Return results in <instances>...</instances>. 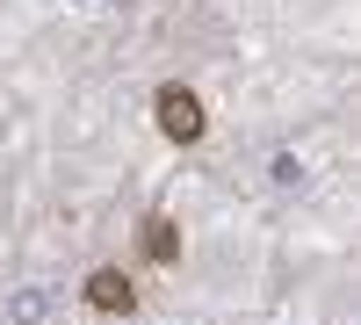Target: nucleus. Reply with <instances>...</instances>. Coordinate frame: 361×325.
I'll list each match as a JSON object with an SVG mask.
<instances>
[{"instance_id": "obj_2", "label": "nucleus", "mask_w": 361, "mask_h": 325, "mask_svg": "<svg viewBox=\"0 0 361 325\" xmlns=\"http://www.w3.org/2000/svg\"><path fill=\"white\" fill-rule=\"evenodd\" d=\"M87 304L109 311V318H130V311H137V289H130L123 268H94V275H87Z\"/></svg>"}, {"instance_id": "obj_1", "label": "nucleus", "mask_w": 361, "mask_h": 325, "mask_svg": "<svg viewBox=\"0 0 361 325\" xmlns=\"http://www.w3.org/2000/svg\"><path fill=\"white\" fill-rule=\"evenodd\" d=\"M152 116H159V130H166L173 145H195V137L209 130V116H202V102L188 94V87H159V94H152Z\"/></svg>"}, {"instance_id": "obj_3", "label": "nucleus", "mask_w": 361, "mask_h": 325, "mask_svg": "<svg viewBox=\"0 0 361 325\" xmlns=\"http://www.w3.org/2000/svg\"><path fill=\"white\" fill-rule=\"evenodd\" d=\"M145 260H159V268L180 260V231H173L166 217H145Z\"/></svg>"}]
</instances>
